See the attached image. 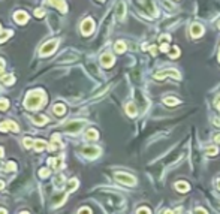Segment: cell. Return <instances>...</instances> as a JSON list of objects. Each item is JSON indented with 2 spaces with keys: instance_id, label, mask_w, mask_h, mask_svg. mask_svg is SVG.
<instances>
[{
  "instance_id": "6da1fadb",
  "label": "cell",
  "mask_w": 220,
  "mask_h": 214,
  "mask_svg": "<svg viewBox=\"0 0 220 214\" xmlns=\"http://www.w3.org/2000/svg\"><path fill=\"white\" fill-rule=\"evenodd\" d=\"M43 102H47V96L42 91H32V93L27 94L24 103L29 109H36V108L42 106Z\"/></svg>"
},
{
  "instance_id": "7a4b0ae2",
  "label": "cell",
  "mask_w": 220,
  "mask_h": 214,
  "mask_svg": "<svg viewBox=\"0 0 220 214\" xmlns=\"http://www.w3.org/2000/svg\"><path fill=\"white\" fill-rule=\"evenodd\" d=\"M115 178L120 181V183H123V184H129V186H133L136 181L135 178L132 177V175H127V174H117L115 175Z\"/></svg>"
},
{
  "instance_id": "3957f363",
  "label": "cell",
  "mask_w": 220,
  "mask_h": 214,
  "mask_svg": "<svg viewBox=\"0 0 220 214\" xmlns=\"http://www.w3.org/2000/svg\"><path fill=\"white\" fill-rule=\"evenodd\" d=\"M93 29H94V23H93V20H85L84 23L81 24V32L84 34H90L92 32H93Z\"/></svg>"
},
{
  "instance_id": "277c9868",
  "label": "cell",
  "mask_w": 220,
  "mask_h": 214,
  "mask_svg": "<svg viewBox=\"0 0 220 214\" xmlns=\"http://www.w3.org/2000/svg\"><path fill=\"white\" fill-rule=\"evenodd\" d=\"M83 126H84V121H70L68 126H66V130H68L69 133H76Z\"/></svg>"
},
{
  "instance_id": "5b68a950",
  "label": "cell",
  "mask_w": 220,
  "mask_h": 214,
  "mask_svg": "<svg viewBox=\"0 0 220 214\" xmlns=\"http://www.w3.org/2000/svg\"><path fill=\"white\" fill-rule=\"evenodd\" d=\"M57 41H51V42H48L45 47H42V50H41V56H48V54H51V52L56 50V47H57Z\"/></svg>"
},
{
  "instance_id": "8992f818",
  "label": "cell",
  "mask_w": 220,
  "mask_h": 214,
  "mask_svg": "<svg viewBox=\"0 0 220 214\" xmlns=\"http://www.w3.org/2000/svg\"><path fill=\"white\" fill-rule=\"evenodd\" d=\"M83 153H84L87 157H96L97 154L101 153V150H99L97 147H85V148H83Z\"/></svg>"
},
{
  "instance_id": "52a82bcc",
  "label": "cell",
  "mask_w": 220,
  "mask_h": 214,
  "mask_svg": "<svg viewBox=\"0 0 220 214\" xmlns=\"http://www.w3.org/2000/svg\"><path fill=\"white\" fill-rule=\"evenodd\" d=\"M101 61H102V65L105 66V68H110L111 65L114 63V57L111 56V54H103L101 57Z\"/></svg>"
},
{
  "instance_id": "ba28073f",
  "label": "cell",
  "mask_w": 220,
  "mask_h": 214,
  "mask_svg": "<svg viewBox=\"0 0 220 214\" xmlns=\"http://www.w3.org/2000/svg\"><path fill=\"white\" fill-rule=\"evenodd\" d=\"M9 127H11V130H15V132L18 130V126L14 123V121H5V123H2V124H0V130H3V132H5V130H8Z\"/></svg>"
},
{
  "instance_id": "9c48e42d",
  "label": "cell",
  "mask_w": 220,
  "mask_h": 214,
  "mask_svg": "<svg viewBox=\"0 0 220 214\" xmlns=\"http://www.w3.org/2000/svg\"><path fill=\"white\" fill-rule=\"evenodd\" d=\"M15 20H17V23H20V24H24L25 21H27V20H29V15H27V14H25V12H17V14H15Z\"/></svg>"
},
{
  "instance_id": "30bf717a",
  "label": "cell",
  "mask_w": 220,
  "mask_h": 214,
  "mask_svg": "<svg viewBox=\"0 0 220 214\" xmlns=\"http://www.w3.org/2000/svg\"><path fill=\"white\" fill-rule=\"evenodd\" d=\"M165 75H172L174 78H180V74L178 72H175V70H163V72H160V74H156V78H163Z\"/></svg>"
},
{
  "instance_id": "8fae6325",
  "label": "cell",
  "mask_w": 220,
  "mask_h": 214,
  "mask_svg": "<svg viewBox=\"0 0 220 214\" xmlns=\"http://www.w3.org/2000/svg\"><path fill=\"white\" fill-rule=\"evenodd\" d=\"M202 33H204V27L201 26V24H193V26H192V34H193L195 38L201 36Z\"/></svg>"
},
{
  "instance_id": "7c38bea8",
  "label": "cell",
  "mask_w": 220,
  "mask_h": 214,
  "mask_svg": "<svg viewBox=\"0 0 220 214\" xmlns=\"http://www.w3.org/2000/svg\"><path fill=\"white\" fill-rule=\"evenodd\" d=\"M124 12H126V6H124V3H123V2H120L119 6H117V18H119V20H123Z\"/></svg>"
},
{
  "instance_id": "4fadbf2b",
  "label": "cell",
  "mask_w": 220,
  "mask_h": 214,
  "mask_svg": "<svg viewBox=\"0 0 220 214\" xmlns=\"http://www.w3.org/2000/svg\"><path fill=\"white\" fill-rule=\"evenodd\" d=\"M175 187H177L178 192H189V184L187 183H183V181H178L177 184H175Z\"/></svg>"
},
{
  "instance_id": "5bb4252c",
  "label": "cell",
  "mask_w": 220,
  "mask_h": 214,
  "mask_svg": "<svg viewBox=\"0 0 220 214\" xmlns=\"http://www.w3.org/2000/svg\"><path fill=\"white\" fill-rule=\"evenodd\" d=\"M97 136H99V133L94 129H88L85 133V139H97Z\"/></svg>"
},
{
  "instance_id": "9a60e30c",
  "label": "cell",
  "mask_w": 220,
  "mask_h": 214,
  "mask_svg": "<svg viewBox=\"0 0 220 214\" xmlns=\"http://www.w3.org/2000/svg\"><path fill=\"white\" fill-rule=\"evenodd\" d=\"M126 112L130 115V117H135V115H136V106L133 105V103H127Z\"/></svg>"
},
{
  "instance_id": "2e32d148",
  "label": "cell",
  "mask_w": 220,
  "mask_h": 214,
  "mask_svg": "<svg viewBox=\"0 0 220 214\" xmlns=\"http://www.w3.org/2000/svg\"><path fill=\"white\" fill-rule=\"evenodd\" d=\"M34 150L36 151H41V150H43L45 147H47V144L43 142V141H41V139H38V141H34Z\"/></svg>"
},
{
  "instance_id": "e0dca14e",
  "label": "cell",
  "mask_w": 220,
  "mask_h": 214,
  "mask_svg": "<svg viewBox=\"0 0 220 214\" xmlns=\"http://www.w3.org/2000/svg\"><path fill=\"white\" fill-rule=\"evenodd\" d=\"M47 121H48V118L45 115H38V117L33 118V123H36V124H45Z\"/></svg>"
},
{
  "instance_id": "ac0fdd59",
  "label": "cell",
  "mask_w": 220,
  "mask_h": 214,
  "mask_svg": "<svg viewBox=\"0 0 220 214\" xmlns=\"http://www.w3.org/2000/svg\"><path fill=\"white\" fill-rule=\"evenodd\" d=\"M52 111H54V114H57V115H63L65 114V106L63 105H56L54 108H52Z\"/></svg>"
},
{
  "instance_id": "d6986e66",
  "label": "cell",
  "mask_w": 220,
  "mask_h": 214,
  "mask_svg": "<svg viewBox=\"0 0 220 214\" xmlns=\"http://www.w3.org/2000/svg\"><path fill=\"white\" fill-rule=\"evenodd\" d=\"M163 102L166 103V105H169V106H174V105H178V103H180V100H178V99H175V97H166Z\"/></svg>"
},
{
  "instance_id": "ffe728a7",
  "label": "cell",
  "mask_w": 220,
  "mask_h": 214,
  "mask_svg": "<svg viewBox=\"0 0 220 214\" xmlns=\"http://www.w3.org/2000/svg\"><path fill=\"white\" fill-rule=\"evenodd\" d=\"M76 186H78V180L72 178V180H70V181L68 183V190H70V192H72V190H75Z\"/></svg>"
},
{
  "instance_id": "44dd1931",
  "label": "cell",
  "mask_w": 220,
  "mask_h": 214,
  "mask_svg": "<svg viewBox=\"0 0 220 214\" xmlns=\"http://www.w3.org/2000/svg\"><path fill=\"white\" fill-rule=\"evenodd\" d=\"M126 50V43L124 42H117L115 43V51L117 52H123Z\"/></svg>"
},
{
  "instance_id": "7402d4cb",
  "label": "cell",
  "mask_w": 220,
  "mask_h": 214,
  "mask_svg": "<svg viewBox=\"0 0 220 214\" xmlns=\"http://www.w3.org/2000/svg\"><path fill=\"white\" fill-rule=\"evenodd\" d=\"M178 54H180V50H178L177 47H172V48L169 50V56L172 57V59H177Z\"/></svg>"
},
{
  "instance_id": "603a6c76",
  "label": "cell",
  "mask_w": 220,
  "mask_h": 214,
  "mask_svg": "<svg viewBox=\"0 0 220 214\" xmlns=\"http://www.w3.org/2000/svg\"><path fill=\"white\" fill-rule=\"evenodd\" d=\"M217 153H219V150H217L216 147H208V148H207V154H208V156H216Z\"/></svg>"
},
{
  "instance_id": "cb8c5ba5",
  "label": "cell",
  "mask_w": 220,
  "mask_h": 214,
  "mask_svg": "<svg viewBox=\"0 0 220 214\" xmlns=\"http://www.w3.org/2000/svg\"><path fill=\"white\" fill-rule=\"evenodd\" d=\"M24 145L27 147V148H30V147L34 145V141H32L30 138H25V139H24Z\"/></svg>"
},
{
  "instance_id": "d4e9b609",
  "label": "cell",
  "mask_w": 220,
  "mask_h": 214,
  "mask_svg": "<svg viewBox=\"0 0 220 214\" xmlns=\"http://www.w3.org/2000/svg\"><path fill=\"white\" fill-rule=\"evenodd\" d=\"M8 105H9V102L6 99H2V100H0V109H6Z\"/></svg>"
},
{
  "instance_id": "484cf974",
  "label": "cell",
  "mask_w": 220,
  "mask_h": 214,
  "mask_svg": "<svg viewBox=\"0 0 220 214\" xmlns=\"http://www.w3.org/2000/svg\"><path fill=\"white\" fill-rule=\"evenodd\" d=\"M3 82H5V84H14V77H5L3 78Z\"/></svg>"
},
{
  "instance_id": "4316f807",
  "label": "cell",
  "mask_w": 220,
  "mask_h": 214,
  "mask_svg": "<svg viewBox=\"0 0 220 214\" xmlns=\"http://www.w3.org/2000/svg\"><path fill=\"white\" fill-rule=\"evenodd\" d=\"M39 175H41L42 178H47V177L50 175V171H48V169H41V171H39Z\"/></svg>"
},
{
  "instance_id": "83f0119b",
  "label": "cell",
  "mask_w": 220,
  "mask_h": 214,
  "mask_svg": "<svg viewBox=\"0 0 220 214\" xmlns=\"http://www.w3.org/2000/svg\"><path fill=\"white\" fill-rule=\"evenodd\" d=\"M136 214H150V210L148 208H145V207H142V208H139L138 210V213Z\"/></svg>"
},
{
  "instance_id": "f1b7e54d",
  "label": "cell",
  "mask_w": 220,
  "mask_h": 214,
  "mask_svg": "<svg viewBox=\"0 0 220 214\" xmlns=\"http://www.w3.org/2000/svg\"><path fill=\"white\" fill-rule=\"evenodd\" d=\"M79 214H92V211H90V208H81L79 210Z\"/></svg>"
},
{
  "instance_id": "f546056e",
  "label": "cell",
  "mask_w": 220,
  "mask_h": 214,
  "mask_svg": "<svg viewBox=\"0 0 220 214\" xmlns=\"http://www.w3.org/2000/svg\"><path fill=\"white\" fill-rule=\"evenodd\" d=\"M195 214H207V211H205L204 208H198V210L195 211Z\"/></svg>"
},
{
  "instance_id": "4dcf8cb0",
  "label": "cell",
  "mask_w": 220,
  "mask_h": 214,
  "mask_svg": "<svg viewBox=\"0 0 220 214\" xmlns=\"http://www.w3.org/2000/svg\"><path fill=\"white\" fill-rule=\"evenodd\" d=\"M43 15V11H36V17H42Z\"/></svg>"
},
{
  "instance_id": "1f68e13d",
  "label": "cell",
  "mask_w": 220,
  "mask_h": 214,
  "mask_svg": "<svg viewBox=\"0 0 220 214\" xmlns=\"http://www.w3.org/2000/svg\"><path fill=\"white\" fill-rule=\"evenodd\" d=\"M3 68H5V61L0 59V70H3Z\"/></svg>"
},
{
  "instance_id": "d6a6232c",
  "label": "cell",
  "mask_w": 220,
  "mask_h": 214,
  "mask_svg": "<svg viewBox=\"0 0 220 214\" xmlns=\"http://www.w3.org/2000/svg\"><path fill=\"white\" fill-rule=\"evenodd\" d=\"M214 141H216V142H219V144H220V135H219V133H217V135L214 136Z\"/></svg>"
},
{
  "instance_id": "836d02e7",
  "label": "cell",
  "mask_w": 220,
  "mask_h": 214,
  "mask_svg": "<svg viewBox=\"0 0 220 214\" xmlns=\"http://www.w3.org/2000/svg\"><path fill=\"white\" fill-rule=\"evenodd\" d=\"M0 214H6V210H3V208H0Z\"/></svg>"
},
{
  "instance_id": "e575fe53",
  "label": "cell",
  "mask_w": 220,
  "mask_h": 214,
  "mask_svg": "<svg viewBox=\"0 0 220 214\" xmlns=\"http://www.w3.org/2000/svg\"><path fill=\"white\" fill-rule=\"evenodd\" d=\"M3 186H5V183H3V181H0V189H3Z\"/></svg>"
},
{
  "instance_id": "d590c367",
  "label": "cell",
  "mask_w": 220,
  "mask_h": 214,
  "mask_svg": "<svg viewBox=\"0 0 220 214\" xmlns=\"http://www.w3.org/2000/svg\"><path fill=\"white\" fill-rule=\"evenodd\" d=\"M2 156H3V148L0 147V157H2Z\"/></svg>"
},
{
  "instance_id": "8d00e7d4",
  "label": "cell",
  "mask_w": 220,
  "mask_h": 214,
  "mask_svg": "<svg viewBox=\"0 0 220 214\" xmlns=\"http://www.w3.org/2000/svg\"><path fill=\"white\" fill-rule=\"evenodd\" d=\"M165 214H175L174 211H165Z\"/></svg>"
},
{
  "instance_id": "74e56055",
  "label": "cell",
  "mask_w": 220,
  "mask_h": 214,
  "mask_svg": "<svg viewBox=\"0 0 220 214\" xmlns=\"http://www.w3.org/2000/svg\"><path fill=\"white\" fill-rule=\"evenodd\" d=\"M217 187L220 189V178H219V181H217Z\"/></svg>"
},
{
  "instance_id": "f35d334b",
  "label": "cell",
  "mask_w": 220,
  "mask_h": 214,
  "mask_svg": "<svg viewBox=\"0 0 220 214\" xmlns=\"http://www.w3.org/2000/svg\"><path fill=\"white\" fill-rule=\"evenodd\" d=\"M217 108H219V109H220V103H219V105H217Z\"/></svg>"
},
{
  "instance_id": "ab89813d",
  "label": "cell",
  "mask_w": 220,
  "mask_h": 214,
  "mask_svg": "<svg viewBox=\"0 0 220 214\" xmlns=\"http://www.w3.org/2000/svg\"><path fill=\"white\" fill-rule=\"evenodd\" d=\"M217 26H219V29H220V21H219V24H217Z\"/></svg>"
},
{
  "instance_id": "60d3db41",
  "label": "cell",
  "mask_w": 220,
  "mask_h": 214,
  "mask_svg": "<svg viewBox=\"0 0 220 214\" xmlns=\"http://www.w3.org/2000/svg\"><path fill=\"white\" fill-rule=\"evenodd\" d=\"M21 214H29V213H21Z\"/></svg>"
},
{
  "instance_id": "b9f144b4",
  "label": "cell",
  "mask_w": 220,
  "mask_h": 214,
  "mask_svg": "<svg viewBox=\"0 0 220 214\" xmlns=\"http://www.w3.org/2000/svg\"><path fill=\"white\" fill-rule=\"evenodd\" d=\"M219 61H220V56H219Z\"/></svg>"
},
{
  "instance_id": "7bdbcfd3",
  "label": "cell",
  "mask_w": 220,
  "mask_h": 214,
  "mask_svg": "<svg viewBox=\"0 0 220 214\" xmlns=\"http://www.w3.org/2000/svg\"><path fill=\"white\" fill-rule=\"evenodd\" d=\"M101 2H103V0H101Z\"/></svg>"
}]
</instances>
